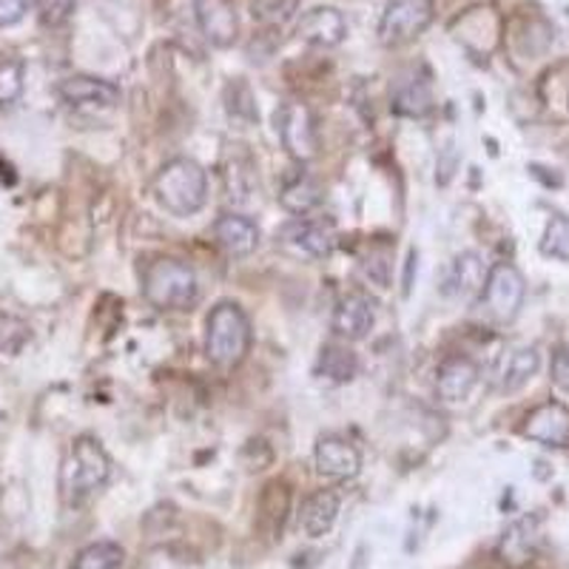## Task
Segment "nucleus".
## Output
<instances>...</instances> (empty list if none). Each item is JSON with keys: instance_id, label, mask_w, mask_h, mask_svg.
<instances>
[{"instance_id": "393cba45", "label": "nucleus", "mask_w": 569, "mask_h": 569, "mask_svg": "<svg viewBox=\"0 0 569 569\" xmlns=\"http://www.w3.org/2000/svg\"><path fill=\"white\" fill-rule=\"evenodd\" d=\"M123 547L114 541H94L78 552L74 569H117L123 563Z\"/></svg>"}, {"instance_id": "412c9836", "label": "nucleus", "mask_w": 569, "mask_h": 569, "mask_svg": "<svg viewBox=\"0 0 569 569\" xmlns=\"http://www.w3.org/2000/svg\"><path fill=\"white\" fill-rule=\"evenodd\" d=\"M541 368V356H538L536 348H518L510 350L505 356V362L498 368V390H505V393H516V390L525 388L530 382L532 376L538 373Z\"/></svg>"}, {"instance_id": "39448f33", "label": "nucleus", "mask_w": 569, "mask_h": 569, "mask_svg": "<svg viewBox=\"0 0 569 569\" xmlns=\"http://www.w3.org/2000/svg\"><path fill=\"white\" fill-rule=\"evenodd\" d=\"M527 297V284L521 271L510 262H498L487 273L485 293H481V308L492 322H512L521 311Z\"/></svg>"}, {"instance_id": "bb28decb", "label": "nucleus", "mask_w": 569, "mask_h": 569, "mask_svg": "<svg viewBox=\"0 0 569 569\" xmlns=\"http://www.w3.org/2000/svg\"><path fill=\"white\" fill-rule=\"evenodd\" d=\"M541 253L543 257H552V259H561V262H569V217H561L556 213L547 228H543V237H541Z\"/></svg>"}, {"instance_id": "9b49d317", "label": "nucleus", "mask_w": 569, "mask_h": 569, "mask_svg": "<svg viewBox=\"0 0 569 569\" xmlns=\"http://www.w3.org/2000/svg\"><path fill=\"white\" fill-rule=\"evenodd\" d=\"M194 12H197V23H200V32L206 34V40L211 46L228 49V46L237 40L240 20H237L231 0H197Z\"/></svg>"}, {"instance_id": "2eb2a0df", "label": "nucleus", "mask_w": 569, "mask_h": 569, "mask_svg": "<svg viewBox=\"0 0 569 569\" xmlns=\"http://www.w3.org/2000/svg\"><path fill=\"white\" fill-rule=\"evenodd\" d=\"M479 382V365L472 362L470 356H450L445 359L436 373V393L441 401H465Z\"/></svg>"}, {"instance_id": "9d476101", "label": "nucleus", "mask_w": 569, "mask_h": 569, "mask_svg": "<svg viewBox=\"0 0 569 569\" xmlns=\"http://www.w3.org/2000/svg\"><path fill=\"white\" fill-rule=\"evenodd\" d=\"M297 34L305 43L319 46V49H333V46L342 43L345 34H348V20H345V14L333 7L308 9V12L299 18Z\"/></svg>"}, {"instance_id": "4468645a", "label": "nucleus", "mask_w": 569, "mask_h": 569, "mask_svg": "<svg viewBox=\"0 0 569 569\" xmlns=\"http://www.w3.org/2000/svg\"><path fill=\"white\" fill-rule=\"evenodd\" d=\"M330 325H333L337 337L348 339V342H359V339L368 337L376 325L373 302L365 293H348V297L339 299Z\"/></svg>"}, {"instance_id": "f257e3e1", "label": "nucleus", "mask_w": 569, "mask_h": 569, "mask_svg": "<svg viewBox=\"0 0 569 569\" xmlns=\"http://www.w3.org/2000/svg\"><path fill=\"white\" fill-rule=\"evenodd\" d=\"M111 479V459L98 439L80 436L71 441L60 465V496L69 507L86 505Z\"/></svg>"}, {"instance_id": "cd10ccee", "label": "nucleus", "mask_w": 569, "mask_h": 569, "mask_svg": "<svg viewBox=\"0 0 569 569\" xmlns=\"http://www.w3.org/2000/svg\"><path fill=\"white\" fill-rule=\"evenodd\" d=\"M299 0H251V14L262 27H284L297 14Z\"/></svg>"}, {"instance_id": "f8f14e48", "label": "nucleus", "mask_w": 569, "mask_h": 569, "mask_svg": "<svg viewBox=\"0 0 569 569\" xmlns=\"http://www.w3.org/2000/svg\"><path fill=\"white\" fill-rule=\"evenodd\" d=\"M279 237L288 246L308 253V257H328L333 251V246H337V231H333V226L325 220H308V217H297V220L279 228Z\"/></svg>"}, {"instance_id": "4be33fe9", "label": "nucleus", "mask_w": 569, "mask_h": 569, "mask_svg": "<svg viewBox=\"0 0 569 569\" xmlns=\"http://www.w3.org/2000/svg\"><path fill=\"white\" fill-rule=\"evenodd\" d=\"M359 373V359L348 345L330 342L325 345L317 362V376L330 385H348Z\"/></svg>"}, {"instance_id": "7c9ffc66", "label": "nucleus", "mask_w": 569, "mask_h": 569, "mask_svg": "<svg viewBox=\"0 0 569 569\" xmlns=\"http://www.w3.org/2000/svg\"><path fill=\"white\" fill-rule=\"evenodd\" d=\"M40 0H0V29H9L27 18Z\"/></svg>"}, {"instance_id": "20e7f679", "label": "nucleus", "mask_w": 569, "mask_h": 569, "mask_svg": "<svg viewBox=\"0 0 569 569\" xmlns=\"http://www.w3.org/2000/svg\"><path fill=\"white\" fill-rule=\"evenodd\" d=\"M154 197L174 217H191L208 200V177L194 160H171L154 177Z\"/></svg>"}, {"instance_id": "a211bd4d", "label": "nucleus", "mask_w": 569, "mask_h": 569, "mask_svg": "<svg viewBox=\"0 0 569 569\" xmlns=\"http://www.w3.org/2000/svg\"><path fill=\"white\" fill-rule=\"evenodd\" d=\"M213 237H217L222 251L231 253V257H248L259 246L257 222L242 217V213H222L213 226Z\"/></svg>"}, {"instance_id": "6ab92c4d", "label": "nucleus", "mask_w": 569, "mask_h": 569, "mask_svg": "<svg viewBox=\"0 0 569 569\" xmlns=\"http://www.w3.org/2000/svg\"><path fill=\"white\" fill-rule=\"evenodd\" d=\"M538 530H541V518L536 516H527L521 521L510 527L498 543V558L505 563H525L530 561L532 552L538 547Z\"/></svg>"}, {"instance_id": "c756f323", "label": "nucleus", "mask_w": 569, "mask_h": 569, "mask_svg": "<svg viewBox=\"0 0 569 569\" xmlns=\"http://www.w3.org/2000/svg\"><path fill=\"white\" fill-rule=\"evenodd\" d=\"M74 7H78V0H40V23L49 29L63 27L66 20L71 18V12H74Z\"/></svg>"}, {"instance_id": "a878e982", "label": "nucleus", "mask_w": 569, "mask_h": 569, "mask_svg": "<svg viewBox=\"0 0 569 569\" xmlns=\"http://www.w3.org/2000/svg\"><path fill=\"white\" fill-rule=\"evenodd\" d=\"M29 342H32V328L14 313L0 311V353L18 356Z\"/></svg>"}, {"instance_id": "ddd939ff", "label": "nucleus", "mask_w": 569, "mask_h": 569, "mask_svg": "<svg viewBox=\"0 0 569 569\" xmlns=\"http://www.w3.org/2000/svg\"><path fill=\"white\" fill-rule=\"evenodd\" d=\"M487 268L481 262L479 253L465 251L450 262L445 273V288L441 291L447 297H456V299H476L485 293V284H487Z\"/></svg>"}, {"instance_id": "7ed1b4c3", "label": "nucleus", "mask_w": 569, "mask_h": 569, "mask_svg": "<svg viewBox=\"0 0 569 569\" xmlns=\"http://www.w3.org/2000/svg\"><path fill=\"white\" fill-rule=\"evenodd\" d=\"M251 350V322L237 302H220L208 313L206 353L217 368H237Z\"/></svg>"}, {"instance_id": "b1692460", "label": "nucleus", "mask_w": 569, "mask_h": 569, "mask_svg": "<svg viewBox=\"0 0 569 569\" xmlns=\"http://www.w3.org/2000/svg\"><path fill=\"white\" fill-rule=\"evenodd\" d=\"M279 202L288 213H302L305 217L322 202V186L313 177L297 174L293 180L284 182V188L279 191Z\"/></svg>"}, {"instance_id": "f3484780", "label": "nucleus", "mask_w": 569, "mask_h": 569, "mask_svg": "<svg viewBox=\"0 0 569 569\" xmlns=\"http://www.w3.org/2000/svg\"><path fill=\"white\" fill-rule=\"evenodd\" d=\"M339 518V492L337 490H317L305 498L302 512H299V527L308 538H322L333 530Z\"/></svg>"}, {"instance_id": "423d86ee", "label": "nucleus", "mask_w": 569, "mask_h": 569, "mask_svg": "<svg viewBox=\"0 0 569 569\" xmlns=\"http://www.w3.org/2000/svg\"><path fill=\"white\" fill-rule=\"evenodd\" d=\"M433 0H390L379 20V40L385 46H405L433 23Z\"/></svg>"}, {"instance_id": "5701e85b", "label": "nucleus", "mask_w": 569, "mask_h": 569, "mask_svg": "<svg viewBox=\"0 0 569 569\" xmlns=\"http://www.w3.org/2000/svg\"><path fill=\"white\" fill-rule=\"evenodd\" d=\"M291 512V490L284 481H271L259 496V525L266 527L268 536H279L284 518Z\"/></svg>"}, {"instance_id": "c85d7f7f", "label": "nucleus", "mask_w": 569, "mask_h": 569, "mask_svg": "<svg viewBox=\"0 0 569 569\" xmlns=\"http://www.w3.org/2000/svg\"><path fill=\"white\" fill-rule=\"evenodd\" d=\"M23 80H27L23 60L12 58L0 63V106H12L23 94Z\"/></svg>"}, {"instance_id": "f03ea898", "label": "nucleus", "mask_w": 569, "mask_h": 569, "mask_svg": "<svg viewBox=\"0 0 569 569\" xmlns=\"http://www.w3.org/2000/svg\"><path fill=\"white\" fill-rule=\"evenodd\" d=\"M142 297L157 311H186L200 297L194 268L171 257L154 259L142 273Z\"/></svg>"}, {"instance_id": "aec40b11", "label": "nucleus", "mask_w": 569, "mask_h": 569, "mask_svg": "<svg viewBox=\"0 0 569 569\" xmlns=\"http://www.w3.org/2000/svg\"><path fill=\"white\" fill-rule=\"evenodd\" d=\"M390 109L401 117H425L433 111V91L430 83L416 74L410 78H401L393 86V94H390Z\"/></svg>"}, {"instance_id": "2f4dec72", "label": "nucleus", "mask_w": 569, "mask_h": 569, "mask_svg": "<svg viewBox=\"0 0 569 569\" xmlns=\"http://www.w3.org/2000/svg\"><path fill=\"white\" fill-rule=\"evenodd\" d=\"M552 379H556V385H561L563 390H569V345L558 348L556 359H552Z\"/></svg>"}, {"instance_id": "dca6fc26", "label": "nucleus", "mask_w": 569, "mask_h": 569, "mask_svg": "<svg viewBox=\"0 0 569 569\" xmlns=\"http://www.w3.org/2000/svg\"><path fill=\"white\" fill-rule=\"evenodd\" d=\"M58 94L69 106H114L120 100V89L114 83L103 78H89V74H74V78H66L58 86Z\"/></svg>"}, {"instance_id": "6e6552de", "label": "nucleus", "mask_w": 569, "mask_h": 569, "mask_svg": "<svg viewBox=\"0 0 569 569\" xmlns=\"http://www.w3.org/2000/svg\"><path fill=\"white\" fill-rule=\"evenodd\" d=\"M313 461H317L319 476L333 481L356 479L359 470H362V453H359L356 445H350L345 436H337V433H328L317 441Z\"/></svg>"}, {"instance_id": "0eeeda50", "label": "nucleus", "mask_w": 569, "mask_h": 569, "mask_svg": "<svg viewBox=\"0 0 569 569\" xmlns=\"http://www.w3.org/2000/svg\"><path fill=\"white\" fill-rule=\"evenodd\" d=\"M277 129L284 142V149H288V154L293 160L308 162L319 154L317 126H313L311 111L305 109L302 103H284L277 111Z\"/></svg>"}, {"instance_id": "1a4fd4ad", "label": "nucleus", "mask_w": 569, "mask_h": 569, "mask_svg": "<svg viewBox=\"0 0 569 569\" xmlns=\"http://www.w3.org/2000/svg\"><path fill=\"white\" fill-rule=\"evenodd\" d=\"M521 433L543 447H569V408L561 401H543L527 416Z\"/></svg>"}]
</instances>
